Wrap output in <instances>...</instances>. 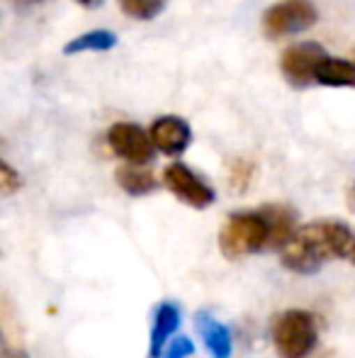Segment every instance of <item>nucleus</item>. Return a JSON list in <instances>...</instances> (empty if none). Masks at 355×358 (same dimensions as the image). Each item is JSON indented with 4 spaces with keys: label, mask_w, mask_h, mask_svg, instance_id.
<instances>
[{
    "label": "nucleus",
    "mask_w": 355,
    "mask_h": 358,
    "mask_svg": "<svg viewBox=\"0 0 355 358\" xmlns=\"http://www.w3.org/2000/svg\"><path fill=\"white\" fill-rule=\"evenodd\" d=\"M355 249V236L343 222L319 220L297 229L294 239L285 246L282 264L294 273H314L326 261L346 259Z\"/></svg>",
    "instance_id": "f257e3e1"
},
{
    "label": "nucleus",
    "mask_w": 355,
    "mask_h": 358,
    "mask_svg": "<svg viewBox=\"0 0 355 358\" xmlns=\"http://www.w3.org/2000/svg\"><path fill=\"white\" fill-rule=\"evenodd\" d=\"M263 246H268V222L261 210L232 215L219 231V249L232 261L256 254Z\"/></svg>",
    "instance_id": "f03ea898"
},
{
    "label": "nucleus",
    "mask_w": 355,
    "mask_h": 358,
    "mask_svg": "<svg viewBox=\"0 0 355 358\" xmlns=\"http://www.w3.org/2000/svg\"><path fill=\"white\" fill-rule=\"evenodd\" d=\"M319 339L317 317L304 310H287L273 327L275 349L282 358H304L314 351Z\"/></svg>",
    "instance_id": "7ed1b4c3"
},
{
    "label": "nucleus",
    "mask_w": 355,
    "mask_h": 358,
    "mask_svg": "<svg viewBox=\"0 0 355 358\" xmlns=\"http://www.w3.org/2000/svg\"><path fill=\"white\" fill-rule=\"evenodd\" d=\"M319 20V13L312 3L304 0H285L263 13V32L270 39H282L299 34L304 29L314 27Z\"/></svg>",
    "instance_id": "20e7f679"
},
{
    "label": "nucleus",
    "mask_w": 355,
    "mask_h": 358,
    "mask_svg": "<svg viewBox=\"0 0 355 358\" xmlns=\"http://www.w3.org/2000/svg\"><path fill=\"white\" fill-rule=\"evenodd\" d=\"M324 59H326V52H324L322 44L299 42L282 52V57H280V69H282V76L294 88H304V85H309L312 80H317V69Z\"/></svg>",
    "instance_id": "39448f33"
},
{
    "label": "nucleus",
    "mask_w": 355,
    "mask_h": 358,
    "mask_svg": "<svg viewBox=\"0 0 355 358\" xmlns=\"http://www.w3.org/2000/svg\"><path fill=\"white\" fill-rule=\"evenodd\" d=\"M107 144L112 149V154H117L119 159L129 161V164L144 166L153 159V139L139 124L132 122L112 124L107 132Z\"/></svg>",
    "instance_id": "423d86ee"
},
{
    "label": "nucleus",
    "mask_w": 355,
    "mask_h": 358,
    "mask_svg": "<svg viewBox=\"0 0 355 358\" xmlns=\"http://www.w3.org/2000/svg\"><path fill=\"white\" fill-rule=\"evenodd\" d=\"M163 183L176 198L188 203L190 208H209L214 203V190L202 178L192 173L185 164H171L163 171Z\"/></svg>",
    "instance_id": "0eeeda50"
},
{
    "label": "nucleus",
    "mask_w": 355,
    "mask_h": 358,
    "mask_svg": "<svg viewBox=\"0 0 355 358\" xmlns=\"http://www.w3.org/2000/svg\"><path fill=\"white\" fill-rule=\"evenodd\" d=\"M149 134L153 139V146L166 156H180L190 146V139H192L190 124L183 117H173V115L158 117L151 124Z\"/></svg>",
    "instance_id": "6e6552de"
},
{
    "label": "nucleus",
    "mask_w": 355,
    "mask_h": 358,
    "mask_svg": "<svg viewBox=\"0 0 355 358\" xmlns=\"http://www.w3.org/2000/svg\"><path fill=\"white\" fill-rule=\"evenodd\" d=\"M261 213L268 222V249H285L297 234L294 213L285 205H266Z\"/></svg>",
    "instance_id": "1a4fd4ad"
},
{
    "label": "nucleus",
    "mask_w": 355,
    "mask_h": 358,
    "mask_svg": "<svg viewBox=\"0 0 355 358\" xmlns=\"http://www.w3.org/2000/svg\"><path fill=\"white\" fill-rule=\"evenodd\" d=\"M197 329H199V334H202V341H204V346H207V351L214 358L232 356V346H234L232 334H229V329L222 322H217L212 315H207V312H199Z\"/></svg>",
    "instance_id": "9d476101"
},
{
    "label": "nucleus",
    "mask_w": 355,
    "mask_h": 358,
    "mask_svg": "<svg viewBox=\"0 0 355 358\" xmlns=\"http://www.w3.org/2000/svg\"><path fill=\"white\" fill-rule=\"evenodd\" d=\"M180 327V310L171 302H163L156 312V322H153V329H151V346H149V356L158 358L163 356V346L168 344L176 329Z\"/></svg>",
    "instance_id": "9b49d317"
},
{
    "label": "nucleus",
    "mask_w": 355,
    "mask_h": 358,
    "mask_svg": "<svg viewBox=\"0 0 355 358\" xmlns=\"http://www.w3.org/2000/svg\"><path fill=\"white\" fill-rule=\"evenodd\" d=\"M114 180H117V185L124 193L134 195V198L149 195L151 190H156V185H158L156 176L149 169H142V164H127V166H122V169H117Z\"/></svg>",
    "instance_id": "f8f14e48"
},
{
    "label": "nucleus",
    "mask_w": 355,
    "mask_h": 358,
    "mask_svg": "<svg viewBox=\"0 0 355 358\" xmlns=\"http://www.w3.org/2000/svg\"><path fill=\"white\" fill-rule=\"evenodd\" d=\"M317 83L331 88H355V64L326 57L317 69Z\"/></svg>",
    "instance_id": "ddd939ff"
},
{
    "label": "nucleus",
    "mask_w": 355,
    "mask_h": 358,
    "mask_svg": "<svg viewBox=\"0 0 355 358\" xmlns=\"http://www.w3.org/2000/svg\"><path fill=\"white\" fill-rule=\"evenodd\" d=\"M117 44V37L107 29H93V32H86L81 37H76L73 42H68L63 47L66 54H78V52H107Z\"/></svg>",
    "instance_id": "4468645a"
},
{
    "label": "nucleus",
    "mask_w": 355,
    "mask_h": 358,
    "mask_svg": "<svg viewBox=\"0 0 355 358\" xmlns=\"http://www.w3.org/2000/svg\"><path fill=\"white\" fill-rule=\"evenodd\" d=\"M119 8L134 20H153L166 8V0H119Z\"/></svg>",
    "instance_id": "2eb2a0df"
},
{
    "label": "nucleus",
    "mask_w": 355,
    "mask_h": 358,
    "mask_svg": "<svg viewBox=\"0 0 355 358\" xmlns=\"http://www.w3.org/2000/svg\"><path fill=\"white\" fill-rule=\"evenodd\" d=\"M253 164L248 159H234L232 166H229V185H232L236 193H243V190L251 185L253 180Z\"/></svg>",
    "instance_id": "dca6fc26"
},
{
    "label": "nucleus",
    "mask_w": 355,
    "mask_h": 358,
    "mask_svg": "<svg viewBox=\"0 0 355 358\" xmlns=\"http://www.w3.org/2000/svg\"><path fill=\"white\" fill-rule=\"evenodd\" d=\"M20 185H22L20 173L8 161H3V164H0V190H3V195H13L15 190H20Z\"/></svg>",
    "instance_id": "f3484780"
},
{
    "label": "nucleus",
    "mask_w": 355,
    "mask_h": 358,
    "mask_svg": "<svg viewBox=\"0 0 355 358\" xmlns=\"http://www.w3.org/2000/svg\"><path fill=\"white\" fill-rule=\"evenodd\" d=\"M195 354V344L188 336H178L176 341L168 344V351L163 354V358H188Z\"/></svg>",
    "instance_id": "a211bd4d"
},
{
    "label": "nucleus",
    "mask_w": 355,
    "mask_h": 358,
    "mask_svg": "<svg viewBox=\"0 0 355 358\" xmlns=\"http://www.w3.org/2000/svg\"><path fill=\"white\" fill-rule=\"evenodd\" d=\"M81 5H86V8H95V5H100L103 0H78Z\"/></svg>",
    "instance_id": "6ab92c4d"
},
{
    "label": "nucleus",
    "mask_w": 355,
    "mask_h": 358,
    "mask_svg": "<svg viewBox=\"0 0 355 358\" xmlns=\"http://www.w3.org/2000/svg\"><path fill=\"white\" fill-rule=\"evenodd\" d=\"M351 259H353V264H355V249H353V254H351Z\"/></svg>",
    "instance_id": "aec40b11"
}]
</instances>
